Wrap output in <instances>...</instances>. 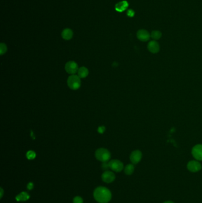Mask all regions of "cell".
Returning <instances> with one entry per match:
<instances>
[{"instance_id":"cell-1","label":"cell","mask_w":202,"mask_h":203,"mask_svg":"<svg viewBox=\"0 0 202 203\" xmlns=\"http://www.w3.org/2000/svg\"><path fill=\"white\" fill-rule=\"evenodd\" d=\"M94 197L98 203H107L112 198V194L107 188L99 186L94 191Z\"/></svg>"},{"instance_id":"cell-2","label":"cell","mask_w":202,"mask_h":203,"mask_svg":"<svg viewBox=\"0 0 202 203\" xmlns=\"http://www.w3.org/2000/svg\"><path fill=\"white\" fill-rule=\"evenodd\" d=\"M95 156L96 159L102 162H107L110 159L111 154L109 150L105 148H100L96 151Z\"/></svg>"},{"instance_id":"cell-3","label":"cell","mask_w":202,"mask_h":203,"mask_svg":"<svg viewBox=\"0 0 202 203\" xmlns=\"http://www.w3.org/2000/svg\"><path fill=\"white\" fill-rule=\"evenodd\" d=\"M67 83L68 87L71 89L75 90L80 88L81 84V81L78 76L73 74L68 77L67 80Z\"/></svg>"},{"instance_id":"cell-4","label":"cell","mask_w":202,"mask_h":203,"mask_svg":"<svg viewBox=\"0 0 202 203\" xmlns=\"http://www.w3.org/2000/svg\"><path fill=\"white\" fill-rule=\"evenodd\" d=\"M202 165L198 160H191L187 165V169L191 172H197L202 169Z\"/></svg>"},{"instance_id":"cell-5","label":"cell","mask_w":202,"mask_h":203,"mask_svg":"<svg viewBox=\"0 0 202 203\" xmlns=\"http://www.w3.org/2000/svg\"><path fill=\"white\" fill-rule=\"evenodd\" d=\"M109 168L116 172H120L123 169V163L119 160H112L109 163Z\"/></svg>"},{"instance_id":"cell-6","label":"cell","mask_w":202,"mask_h":203,"mask_svg":"<svg viewBox=\"0 0 202 203\" xmlns=\"http://www.w3.org/2000/svg\"><path fill=\"white\" fill-rule=\"evenodd\" d=\"M65 69L68 74L73 75L75 74L77 72H78L79 68L77 62L71 61L66 63L65 65Z\"/></svg>"},{"instance_id":"cell-7","label":"cell","mask_w":202,"mask_h":203,"mask_svg":"<svg viewBox=\"0 0 202 203\" xmlns=\"http://www.w3.org/2000/svg\"><path fill=\"white\" fill-rule=\"evenodd\" d=\"M192 154L196 160L202 161V144L194 146L192 150Z\"/></svg>"},{"instance_id":"cell-8","label":"cell","mask_w":202,"mask_h":203,"mask_svg":"<svg viewBox=\"0 0 202 203\" xmlns=\"http://www.w3.org/2000/svg\"><path fill=\"white\" fill-rule=\"evenodd\" d=\"M142 158V153L140 150H136L132 151L130 156V160L133 164H138L141 162Z\"/></svg>"},{"instance_id":"cell-9","label":"cell","mask_w":202,"mask_h":203,"mask_svg":"<svg viewBox=\"0 0 202 203\" xmlns=\"http://www.w3.org/2000/svg\"><path fill=\"white\" fill-rule=\"evenodd\" d=\"M136 36H137L138 39L142 42L148 41L151 37L150 33L145 29L139 30L137 32Z\"/></svg>"},{"instance_id":"cell-10","label":"cell","mask_w":202,"mask_h":203,"mask_svg":"<svg viewBox=\"0 0 202 203\" xmlns=\"http://www.w3.org/2000/svg\"><path fill=\"white\" fill-rule=\"evenodd\" d=\"M115 175L111 171H105L101 176L102 180L106 183H111L113 182L115 179Z\"/></svg>"},{"instance_id":"cell-11","label":"cell","mask_w":202,"mask_h":203,"mask_svg":"<svg viewBox=\"0 0 202 203\" xmlns=\"http://www.w3.org/2000/svg\"><path fill=\"white\" fill-rule=\"evenodd\" d=\"M148 49L150 53H158L159 51L160 47L158 42L155 41H150L148 44Z\"/></svg>"},{"instance_id":"cell-12","label":"cell","mask_w":202,"mask_h":203,"mask_svg":"<svg viewBox=\"0 0 202 203\" xmlns=\"http://www.w3.org/2000/svg\"><path fill=\"white\" fill-rule=\"evenodd\" d=\"M128 2L126 1H123L116 5L115 9L119 12H123V11L126 10V9L128 7Z\"/></svg>"},{"instance_id":"cell-13","label":"cell","mask_w":202,"mask_h":203,"mask_svg":"<svg viewBox=\"0 0 202 203\" xmlns=\"http://www.w3.org/2000/svg\"><path fill=\"white\" fill-rule=\"evenodd\" d=\"M88 68L85 67H81L79 68L78 70V76H79V78L84 79L88 76Z\"/></svg>"},{"instance_id":"cell-14","label":"cell","mask_w":202,"mask_h":203,"mask_svg":"<svg viewBox=\"0 0 202 203\" xmlns=\"http://www.w3.org/2000/svg\"><path fill=\"white\" fill-rule=\"evenodd\" d=\"M73 36V32L70 29H65L62 33V37L65 40H70Z\"/></svg>"},{"instance_id":"cell-15","label":"cell","mask_w":202,"mask_h":203,"mask_svg":"<svg viewBox=\"0 0 202 203\" xmlns=\"http://www.w3.org/2000/svg\"><path fill=\"white\" fill-rule=\"evenodd\" d=\"M30 196L26 192H22L16 197V199L17 201H25L28 200Z\"/></svg>"},{"instance_id":"cell-16","label":"cell","mask_w":202,"mask_h":203,"mask_svg":"<svg viewBox=\"0 0 202 203\" xmlns=\"http://www.w3.org/2000/svg\"><path fill=\"white\" fill-rule=\"evenodd\" d=\"M135 170V167L133 164H129L126 166L124 168V173L127 175H131L133 173Z\"/></svg>"},{"instance_id":"cell-17","label":"cell","mask_w":202,"mask_h":203,"mask_svg":"<svg viewBox=\"0 0 202 203\" xmlns=\"http://www.w3.org/2000/svg\"><path fill=\"white\" fill-rule=\"evenodd\" d=\"M162 36V33L160 31L158 30H154L152 31L151 33V37L152 38L154 41H157Z\"/></svg>"},{"instance_id":"cell-18","label":"cell","mask_w":202,"mask_h":203,"mask_svg":"<svg viewBox=\"0 0 202 203\" xmlns=\"http://www.w3.org/2000/svg\"><path fill=\"white\" fill-rule=\"evenodd\" d=\"M27 158L29 160L34 159L36 158V153L33 151H29L26 154Z\"/></svg>"},{"instance_id":"cell-19","label":"cell","mask_w":202,"mask_h":203,"mask_svg":"<svg viewBox=\"0 0 202 203\" xmlns=\"http://www.w3.org/2000/svg\"><path fill=\"white\" fill-rule=\"evenodd\" d=\"M7 51V46L6 45L3 44V43H1L0 44V53H1V55H3L4 53H6Z\"/></svg>"},{"instance_id":"cell-20","label":"cell","mask_w":202,"mask_h":203,"mask_svg":"<svg viewBox=\"0 0 202 203\" xmlns=\"http://www.w3.org/2000/svg\"><path fill=\"white\" fill-rule=\"evenodd\" d=\"M73 203H83V200L81 197L79 196L75 197L74 200H73Z\"/></svg>"},{"instance_id":"cell-21","label":"cell","mask_w":202,"mask_h":203,"mask_svg":"<svg viewBox=\"0 0 202 203\" xmlns=\"http://www.w3.org/2000/svg\"><path fill=\"white\" fill-rule=\"evenodd\" d=\"M127 15H128V16H129V17H130V18H132V17H133L134 15H135V12H134L133 10H132L131 9H130V10H129L128 11V12H127Z\"/></svg>"},{"instance_id":"cell-22","label":"cell","mask_w":202,"mask_h":203,"mask_svg":"<svg viewBox=\"0 0 202 203\" xmlns=\"http://www.w3.org/2000/svg\"><path fill=\"white\" fill-rule=\"evenodd\" d=\"M101 167H102V169H103V170H107V169H108L109 168H109V163H106V162H103V163L102 164Z\"/></svg>"},{"instance_id":"cell-23","label":"cell","mask_w":202,"mask_h":203,"mask_svg":"<svg viewBox=\"0 0 202 203\" xmlns=\"http://www.w3.org/2000/svg\"><path fill=\"white\" fill-rule=\"evenodd\" d=\"M34 187V185H33V184L32 182H29L28 184H27V189H29V190H32Z\"/></svg>"},{"instance_id":"cell-24","label":"cell","mask_w":202,"mask_h":203,"mask_svg":"<svg viewBox=\"0 0 202 203\" xmlns=\"http://www.w3.org/2000/svg\"><path fill=\"white\" fill-rule=\"evenodd\" d=\"M105 131V127H100L98 128V132L100 133H104Z\"/></svg>"},{"instance_id":"cell-25","label":"cell","mask_w":202,"mask_h":203,"mask_svg":"<svg viewBox=\"0 0 202 203\" xmlns=\"http://www.w3.org/2000/svg\"><path fill=\"white\" fill-rule=\"evenodd\" d=\"M2 195H3V189H2V188H1V198H2Z\"/></svg>"},{"instance_id":"cell-26","label":"cell","mask_w":202,"mask_h":203,"mask_svg":"<svg viewBox=\"0 0 202 203\" xmlns=\"http://www.w3.org/2000/svg\"><path fill=\"white\" fill-rule=\"evenodd\" d=\"M163 203H174L173 201H165V202H164Z\"/></svg>"}]
</instances>
